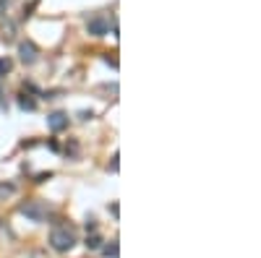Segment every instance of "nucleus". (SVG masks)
Returning <instances> with one entry per match:
<instances>
[{
	"label": "nucleus",
	"instance_id": "39448f33",
	"mask_svg": "<svg viewBox=\"0 0 261 258\" xmlns=\"http://www.w3.org/2000/svg\"><path fill=\"white\" fill-rule=\"evenodd\" d=\"M86 31L92 34V37H105L107 34V21L105 18H92L86 23Z\"/></svg>",
	"mask_w": 261,
	"mask_h": 258
},
{
	"label": "nucleus",
	"instance_id": "f257e3e1",
	"mask_svg": "<svg viewBox=\"0 0 261 258\" xmlns=\"http://www.w3.org/2000/svg\"><path fill=\"white\" fill-rule=\"evenodd\" d=\"M50 245L58 253H68L76 245V238H73V232L68 230V227H55L52 232H50Z\"/></svg>",
	"mask_w": 261,
	"mask_h": 258
},
{
	"label": "nucleus",
	"instance_id": "6e6552de",
	"mask_svg": "<svg viewBox=\"0 0 261 258\" xmlns=\"http://www.w3.org/2000/svg\"><path fill=\"white\" fill-rule=\"evenodd\" d=\"M99 245H102V238H99V235H92V238H86V248H89V251H97Z\"/></svg>",
	"mask_w": 261,
	"mask_h": 258
},
{
	"label": "nucleus",
	"instance_id": "ddd939ff",
	"mask_svg": "<svg viewBox=\"0 0 261 258\" xmlns=\"http://www.w3.org/2000/svg\"><path fill=\"white\" fill-rule=\"evenodd\" d=\"M0 91H3V84H0Z\"/></svg>",
	"mask_w": 261,
	"mask_h": 258
},
{
	"label": "nucleus",
	"instance_id": "1a4fd4ad",
	"mask_svg": "<svg viewBox=\"0 0 261 258\" xmlns=\"http://www.w3.org/2000/svg\"><path fill=\"white\" fill-rule=\"evenodd\" d=\"M10 68H13V63L8 60V57H0V76H5L10 73Z\"/></svg>",
	"mask_w": 261,
	"mask_h": 258
},
{
	"label": "nucleus",
	"instance_id": "f8f14e48",
	"mask_svg": "<svg viewBox=\"0 0 261 258\" xmlns=\"http://www.w3.org/2000/svg\"><path fill=\"white\" fill-rule=\"evenodd\" d=\"M110 170H112V172H118V154L112 157V164H110Z\"/></svg>",
	"mask_w": 261,
	"mask_h": 258
},
{
	"label": "nucleus",
	"instance_id": "423d86ee",
	"mask_svg": "<svg viewBox=\"0 0 261 258\" xmlns=\"http://www.w3.org/2000/svg\"><path fill=\"white\" fill-rule=\"evenodd\" d=\"M16 191H18L16 183H0V201H5V198H10V196H16Z\"/></svg>",
	"mask_w": 261,
	"mask_h": 258
},
{
	"label": "nucleus",
	"instance_id": "9b49d317",
	"mask_svg": "<svg viewBox=\"0 0 261 258\" xmlns=\"http://www.w3.org/2000/svg\"><path fill=\"white\" fill-rule=\"evenodd\" d=\"M105 256H110V258H118V243H110L107 248H105Z\"/></svg>",
	"mask_w": 261,
	"mask_h": 258
},
{
	"label": "nucleus",
	"instance_id": "9d476101",
	"mask_svg": "<svg viewBox=\"0 0 261 258\" xmlns=\"http://www.w3.org/2000/svg\"><path fill=\"white\" fill-rule=\"evenodd\" d=\"M18 104H21V110H34V107H37V102H34V99H26V97H21Z\"/></svg>",
	"mask_w": 261,
	"mask_h": 258
},
{
	"label": "nucleus",
	"instance_id": "7ed1b4c3",
	"mask_svg": "<svg viewBox=\"0 0 261 258\" xmlns=\"http://www.w3.org/2000/svg\"><path fill=\"white\" fill-rule=\"evenodd\" d=\"M18 57H21V63H24V65H34V63H37V57H39L37 44H34L31 39L21 42V44H18Z\"/></svg>",
	"mask_w": 261,
	"mask_h": 258
},
{
	"label": "nucleus",
	"instance_id": "20e7f679",
	"mask_svg": "<svg viewBox=\"0 0 261 258\" xmlns=\"http://www.w3.org/2000/svg\"><path fill=\"white\" fill-rule=\"evenodd\" d=\"M47 128H50L52 133L65 131V128H68V115L65 112H52V115H47Z\"/></svg>",
	"mask_w": 261,
	"mask_h": 258
},
{
	"label": "nucleus",
	"instance_id": "0eeeda50",
	"mask_svg": "<svg viewBox=\"0 0 261 258\" xmlns=\"http://www.w3.org/2000/svg\"><path fill=\"white\" fill-rule=\"evenodd\" d=\"M0 34H3V39H5V42H10V39L16 37V23H13V21L3 23V31H0Z\"/></svg>",
	"mask_w": 261,
	"mask_h": 258
},
{
	"label": "nucleus",
	"instance_id": "f03ea898",
	"mask_svg": "<svg viewBox=\"0 0 261 258\" xmlns=\"http://www.w3.org/2000/svg\"><path fill=\"white\" fill-rule=\"evenodd\" d=\"M21 214H24L29 222H44L47 219V206H44L42 201H26L24 206H21Z\"/></svg>",
	"mask_w": 261,
	"mask_h": 258
}]
</instances>
